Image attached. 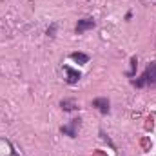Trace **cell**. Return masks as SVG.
<instances>
[{"label":"cell","instance_id":"cell-9","mask_svg":"<svg viewBox=\"0 0 156 156\" xmlns=\"http://www.w3.org/2000/svg\"><path fill=\"white\" fill-rule=\"evenodd\" d=\"M55 29H56V24H53V26L47 29V35H49V37H55Z\"/></svg>","mask_w":156,"mask_h":156},{"label":"cell","instance_id":"cell-1","mask_svg":"<svg viewBox=\"0 0 156 156\" xmlns=\"http://www.w3.org/2000/svg\"><path fill=\"white\" fill-rule=\"evenodd\" d=\"M134 87H156V62H151L147 66V69L142 73V76L133 80Z\"/></svg>","mask_w":156,"mask_h":156},{"label":"cell","instance_id":"cell-3","mask_svg":"<svg viewBox=\"0 0 156 156\" xmlns=\"http://www.w3.org/2000/svg\"><path fill=\"white\" fill-rule=\"evenodd\" d=\"M80 122H82L80 118H75L69 125H62V127H60V131H62L64 134L71 136V138H76V129L80 127Z\"/></svg>","mask_w":156,"mask_h":156},{"label":"cell","instance_id":"cell-8","mask_svg":"<svg viewBox=\"0 0 156 156\" xmlns=\"http://www.w3.org/2000/svg\"><path fill=\"white\" fill-rule=\"evenodd\" d=\"M136 66H138V62H136V56H133V58H131V67H133V69L127 73L129 76H133V75H134V71H136Z\"/></svg>","mask_w":156,"mask_h":156},{"label":"cell","instance_id":"cell-6","mask_svg":"<svg viewBox=\"0 0 156 156\" xmlns=\"http://www.w3.org/2000/svg\"><path fill=\"white\" fill-rule=\"evenodd\" d=\"M71 58H73L76 64H87V62H89V56H87V55H83V53H73V55H71Z\"/></svg>","mask_w":156,"mask_h":156},{"label":"cell","instance_id":"cell-7","mask_svg":"<svg viewBox=\"0 0 156 156\" xmlns=\"http://www.w3.org/2000/svg\"><path fill=\"white\" fill-rule=\"evenodd\" d=\"M62 109L64 111H73V109H76V102L75 100H62Z\"/></svg>","mask_w":156,"mask_h":156},{"label":"cell","instance_id":"cell-4","mask_svg":"<svg viewBox=\"0 0 156 156\" xmlns=\"http://www.w3.org/2000/svg\"><path fill=\"white\" fill-rule=\"evenodd\" d=\"M64 71L67 73V83H76L78 80L82 78V73L76 71V69H73V67H69V66H64Z\"/></svg>","mask_w":156,"mask_h":156},{"label":"cell","instance_id":"cell-2","mask_svg":"<svg viewBox=\"0 0 156 156\" xmlns=\"http://www.w3.org/2000/svg\"><path fill=\"white\" fill-rule=\"evenodd\" d=\"M96 24H94V20L93 18H82V20H78L76 24V35H83L85 31H89V29H93Z\"/></svg>","mask_w":156,"mask_h":156},{"label":"cell","instance_id":"cell-5","mask_svg":"<svg viewBox=\"0 0 156 156\" xmlns=\"http://www.w3.org/2000/svg\"><path fill=\"white\" fill-rule=\"evenodd\" d=\"M93 107H96L102 115H107L109 113V100L107 98H96V100H93Z\"/></svg>","mask_w":156,"mask_h":156}]
</instances>
